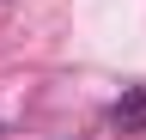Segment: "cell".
Masks as SVG:
<instances>
[{"label":"cell","mask_w":146,"mask_h":140,"mask_svg":"<svg viewBox=\"0 0 146 140\" xmlns=\"http://www.w3.org/2000/svg\"><path fill=\"white\" fill-rule=\"evenodd\" d=\"M110 128L116 134H146V92L140 85H128V92L110 104Z\"/></svg>","instance_id":"6da1fadb"}]
</instances>
